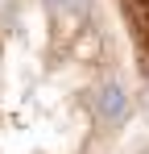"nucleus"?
Instances as JSON below:
<instances>
[{"mask_svg":"<svg viewBox=\"0 0 149 154\" xmlns=\"http://www.w3.org/2000/svg\"><path fill=\"white\" fill-rule=\"evenodd\" d=\"M128 63L108 0H4L0 154H112L133 104Z\"/></svg>","mask_w":149,"mask_h":154,"instance_id":"1","label":"nucleus"},{"mask_svg":"<svg viewBox=\"0 0 149 154\" xmlns=\"http://www.w3.org/2000/svg\"><path fill=\"white\" fill-rule=\"evenodd\" d=\"M112 13H116V25H120L128 54L137 63V71L149 75V0H108Z\"/></svg>","mask_w":149,"mask_h":154,"instance_id":"2","label":"nucleus"}]
</instances>
